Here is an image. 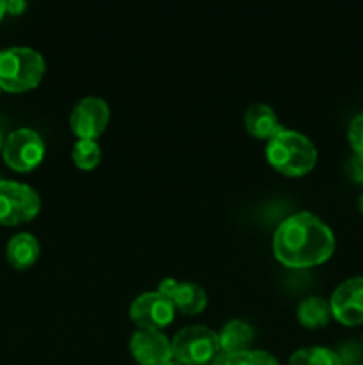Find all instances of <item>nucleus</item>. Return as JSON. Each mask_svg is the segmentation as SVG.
Instances as JSON below:
<instances>
[{"mask_svg":"<svg viewBox=\"0 0 363 365\" xmlns=\"http://www.w3.org/2000/svg\"><path fill=\"white\" fill-rule=\"evenodd\" d=\"M224 365H280L276 356L263 349H246V351L226 355Z\"/></svg>","mask_w":363,"mask_h":365,"instance_id":"obj_18","label":"nucleus"},{"mask_svg":"<svg viewBox=\"0 0 363 365\" xmlns=\"http://www.w3.org/2000/svg\"><path fill=\"white\" fill-rule=\"evenodd\" d=\"M110 120V109L100 96H84L75 103L70 116L71 130L78 139H96L103 134Z\"/></svg>","mask_w":363,"mask_h":365,"instance_id":"obj_8","label":"nucleus"},{"mask_svg":"<svg viewBox=\"0 0 363 365\" xmlns=\"http://www.w3.org/2000/svg\"><path fill=\"white\" fill-rule=\"evenodd\" d=\"M159 291L173 299L177 310L194 316L206 307V292L201 285L194 282H178L174 278H164L159 285Z\"/></svg>","mask_w":363,"mask_h":365,"instance_id":"obj_11","label":"nucleus"},{"mask_svg":"<svg viewBox=\"0 0 363 365\" xmlns=\"http://www.w3.org/2000/svg\"><path fill=\"white\" fill-rule=\"evenodd\" d=\"M345 173L354 182H362L363 184V155L351 157L345 164Z\"/></svg>","mask_w":363,"mask_h":365,"instance_id":"obj_21","label":"nucleus"},{"mask_svg":"<svg viewBox=\"0 0 363 365\" xmlns=\"http://www.w3.org/2000/svg\"><path fill=\"white\" fill-rule=\"evenodd\" d=\"M244 121L249 134L260 139L274 138L283 128L278 121L274 109L267 103H253V106H249L248 110H246Z\"/></svg>","mask_w":363,"mask_h":365,"instance_id":"obj_13","label":"nucleus"},{"mask_svg":"<svg viewBox=\"0 0 363 365\" xmlns=\"http://www.w3.org/2000/svg\"><path fill=\"white\" fill-rule=\"evenodd\" d=\"M359 210H362V214H363V195H362V198H359Z\"/></svg>","mask_w":363,"mask_h":365,"instance_id":"obj_26","label":"nucleus"},{"mask_svg":"<svg viewBox=\"0 0 363 365\" xmlns=\"http://www.w3.org/2000/svg\"><path fill=\"white\" fill-rule=\"evenodd\" d=\"M298 319L308 328L326 327L331 319V305L320 296H306L298 305Z\"/></svg>","mask_w":363,"mask_h":365,"instance_id":"obj_15","label":"nucleus"},{"mask_svg":"<svg viewBox=\"0 0 363 365\" xmlns=\"http://www.w3.org/2000/svg\"><path fill=\"white\" fill-rule=\"evenodd\" d=\"M4 14H6V2H2V0H0V20L4 18Z\"/></svg>","mask_w":363,"mask_h":365,"instance_id":"obj_24","label":"nucleus"},{"mask_svg":"<svg viewBox=\"0 0 363 365\" xmlns=\"http://www.w3.org/2000/svg\"><path fill=\"white\" fill-rule=\"evenodd\" d=\"M217 337H219L221 353L231 355V353L249 349V344H251L253 337H255V331H253L251 324L246 323L244 319H231L221 328Z\"/></svg>","mask_w":363,"mask_h":365,"instance_id":"obj_14","label":"nucleus"},{"mask_svg":"<svg viewBox=\"0 0 363 365\" xmlns=\"http://www.w3.org/2000/svg\"><path fill=\"white\" fill-rule=\"evenodd\" d=\"M162 365H182L180 362H177V360H169V362H166V364H162Z\"/></svg>","mask_w":363,"mask_h":365,"instance_id":"obj_25","label":"nucleus"},{"mask_svg":"<svg viewBox=\"0 0 363 365\" xmlns=\"http://www.w3.org/2000/svg\"><path fill=\"white\" fill-rule=\"evenodd\" d=\"M4 146V138H2V132H0V150H2Z\"/></svg>","mask_w":363,"mask_h":365,"instance_id":"obj_27","label":"nucleus"},{"mask_svg":"<svg viewBox=\"0 0 363 365\" xmlns=\"http://www.w3.org/2000/svg\"><path fill=\"white\" fill-rule=\"evenodd\" d=\"M173 359L182 365L210 364L221 353L217 331L203 324H191L171 339Z\"/></svg>","mask_w":363,"mask_h":365,"instance_id":"obj_4","label":"nucleus"},{"mask_svg":"<svg viewBox=\"0 0 363 365\" xmlns=\"http://www.w3.org/2000/svg\"><path fill=\"white\" fill-rule=\"evenodd\" d=\"M273 252L285 266L312 267L333 255L335 235L315 214H292L274 230Z\"/></svg>","mask_w":363,"mask_h":365,"instance_id":"obj_1","label":"nucleus"},{"mask_svg":"<svg viewBox=\"0 0 363 365\" xmlns=\"http://www.w3.org/2000/svg\"><path fill=\"white\" fill-rule=\"evenodd\" d=\"M362 344H363V335H362Z\"/></svg>","mask_w":363,"mask_h":365,"instance_id":"obj_28","label":"nucleus"},{"mask_svg":"<svg viewBox=\"0 0 363 365\" xmlns=\"http://www.w3.org/2000/svg\"><path fill=\"white\" fill-rule=\"evenodd\" d=\"M0 91H2V88H0Z\"/></svg>","mask_w":363,"mask_h":365,"instance_id":"obj_29","label":"nucleus"},{"mask_svg":"<svg viewBox=\"0 0 363 365\" xmlns=\"http://www.w3.org/2000/svg\"><path fill=\"white\" fill-rule=\"evenodd\" d=\"M335 353H337L338 359H340L342 365H352L359 362V359H362L363 355V348L362 344L356 341H344L338 346Z\"/></svg>","mask_w":363,"mask_h":365,"instance_id":"obj_19","label":"nucleus"},{"mask_svg":"<svg viewBox=\"0 0 363 365\" xmlns=\"http://www.w3.org/2000/svg\"><path fill=\"white\" fill-rule=\"evenodd\" d=\"M46 64L41 53L28 46L0 50V88L9 93L34 89L45 75Z\"/></svg>","mask_w":363,"mask_h":365,"instance_id":"obj_3","label":"nucleus"},{"mask_svg":"<svg viewBox=\"0 0 363 365\" xmlns=\"http://www.w3.org/2000/svg\"><path fill=\"white\" fill-rule=\"evenodd\" d=\"M173 299L160 291L139 294L130 305V317L142 330H162L174 319Z\"/></svg>","mask_w":363,"mask_h":365,"instance_id":"obj_7","label":"nucleus"},{"mask_svg":"<svg viewBox=\"0 0 363 365\" xmlns=\"http://www.w3.org/2000/svg\"><path fill=\"white\" fill-rule=\"evenodd\" d=\"M71 157L78 168L93 170V168L98 166L100 159H102V148L96 143V139H78L71 150Z\"/></svg>","mask_w":363,"mask_h":365,"instance_id":"obj_17","label":"nucleus"},{"mask_svg":"<svg viewBox=\"0 0 363 365\" xmlns=\"http://www.w3.org/2000/svg\"><path fill=\"white\" fill-rule=\"evenodd\" d=\"M265 155L273 168L288 177L306 175L317 163V148L312 139L288 128H281L274 138L269 139Z\"/></svg>","mask_w":363,"mask_h":365,"instance_id":"obj_2","label":"nucleus"},{"mask_svg":"<svg viewBox=\"0 0 363 365\" xmlns=\"http://www.w3.org/2000/svg\"><path fill=\"white\" fill-rule=\"evenodd\" d=\"M41 246L36 235L28 234V232H20V234L13 235L6 246V257L7 262L14 267V269H27L32 264L38 260Z\"/></svg>","mask_w":363,"mask_h":365,"instance_id":"obj_12","label":"nucleus"},{"mask_svg":"<svg viewBox=\"0 0 363 365\" xmlns=\"http://www.w3.org/2000/svg\"><path fill=\"white\" fill-rule=\"evenodd\" d=\"M358 365H363V364H358Z\"/></svg>","mask_w":363,"mask_h":365,"instance_id":"obj_30","label":"nucleus"},{"mask_svg":"<svg viewBox=\"0 0 363 365\" xmlns=\"http://www.w3.org/2000/svg\"><path fill=\"white\" fill-rule=\"evenodd\" d=\"M41 209V198L31 185L0 178V225L16 227L34 220Z\"/></svg>","mask_w":363,"mask_h":365,"instance_id":"obj_5","label":"nucleus"},{"mask_svg":"<svg viewBox=\"0 0 363 365\" xmlns=\"http://www.w3.org/2000/svg\"><path fill=\"white\" fill-rule=\"evenodd\" d=\"M288 365H342L337 353L324 346H306L292 353Z\"/></svg>","mask_w":363,"mask_h":365,"instance_id":"obj_16","label":"nucleus"},{"mask_svg":"<svg viewBox=\"0 0 363 365\" xmlns=\"http://www.w3.org/2000/svg\"><path fill=\"white\" fill-rule=\"evenodd\" d=\"M2 155L11 170L27 173L34 170L45 157V143L32 128H16L4 139Z\"/></svg>","mask_w":363,"mask_h":365,"instance_id":"obj_6","label":"nucleus"},{"mask_svg":"<svg viewBox=\"0 0 363 365\" xmlns=\"http://www.w3.org/2000/svg\"><path fill=\"white\" fill-rule=\"evenodd\" d=\"M331 316L342 324L354 327L363 323V277L342 282L330 299Z\"/></svg>","mask_w":363,"mask_h":365,"instance_id":"obj_9","label":"nucleus"},{"mask_svg":"<svg viewBox=\"0 0 363 365\" xmlns=\"http://www.w3.org/2000/svg\"><path fill=\"white\" fill-rule=\"evenodd\" d=\"M224 364H226V355H224V353H219V355H217L209 365H224Z\"/></svg>","mask_w":363,"mask_h":365,"instance_id":"obj_23","label":"nucleus"},{"mask_svg":"<svg viewBox=\"0 0 363 365\" xmlns=\"http://www.w3.org/2000/svg\"><path fill=\"white\" fill-rule=\"evenodd\" d=\"M130 353L141 365H162L173 360L171 339L162 330L139 328L130 337Z\"/></svg>","mask_w":363,"mask_h":365,"instance_id":"obj_10","label":"nucleus"},{"mask_svg":"<svg viewBox=\"0 0 363 365\" xmlns=\"http://www.w3.org/2000/svg\"><path fill=\"white\" fill-rule=\"evenodd\" d=\"M347 138L356 155H363V113L352 118V121L349 123Z\"/></svg>","mask_w":363,"mask_h":365,"instance_id":"obj_20","label":"nucleus"},{"mask_svg":"<svg viewBox=\"0 0 363 365\" xmlns=\"http://www.w3.org/2000/svg\"><path fill=\"white\" fill-rule=\"evenodd\" d=\"M25 9H27V4L23 0H9V2H6V13L21 14Z\"/></svg>","mask_w":363,"mask_h":365,"instance_id":"obj_22","label":"nucleus"}]
</instances>
